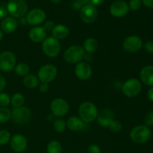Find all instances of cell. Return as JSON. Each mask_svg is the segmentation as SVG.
Wrapping results in <instances>:
<instances>
[{
  "mask_svg": "<svg viewBox=\"0 0 153 153\" xmlns=\"http://www.w3.org/2000/svg\"><path fill=\"white\" fill-rule=\"evenodd\" d=\"M79 114L80 119L84 123H90L95 120L98 115L97 108L94 103L85 102L80 105L79 108Z\"/></svg>",
  "mask_w": 153,
  "mask_h": 153,
  "instance_id": "6da1fadb",
  "label": "cell"
},
{
  "mask_svg": "<svg viewBox=\"0 0 153 153\" xmlns=\"http://www.w3.org/2000/svg\"><path fill=\"white\" fill-rule=\"evenodd\" d=\"M6 9L12 17L21 18L26 14L28 5L25 0H9Z\"/></svg>",
  "mask_w": 153,
  "mask_h": 153,
  "instance_id": "7a4b0ae2",
  "label": "cell"
},
{
  "mask_svg": "<svg viewBox=\"0 0 153 153\" xmlns=\"http://www.w3.org/2000/svg\"><path fill=\"white\" fill-rule=\"evenodd\" d=\"M151 130L146 126H137L130 133V137L134 143L137 144L145 143L151 137Z\"/></svg>",
  "mask_w": 153,
  "mask_h": 153,
  "instance_id": "3957f363",
  "label": "cell"
},
{
  "mask_svg": "<svg viewBox=\"0 0 153 153\" xmlns=\"http://www.w3.org/2000/svg\"><path fill=\"white\" fill-rule=\"evenodd\" d=\"M42 50L48 57L54 58L58 56L61 51V43L53 37H46L42 43Z\"/></svg>",
  "mask_w": 153,
  "mask_h": 153,
  "instance_id": "277c9868",
  "label": "cell"
},
{
  "mask_svg": "<svg viewBox=\"0 0 153 153\" xmlns=\"http://www.w3.org/2000/svg\"><path fill=\"white\" fill-rule=\"evenodd\" d=\"M85 54V52L83 47L79 45H73L70 46L64 52V61L69 64L79 63L83 59Z\"/></svg>",
  "mask_w": 153,
  "mask_h": 153,
  "instance_id": "5b68a950",
  "label": "cell"
},
{
  "mask_svg": "<svg viewBox=\"0 0 153 153\" xmlns=\"http://www.w3.org/2000/svg\"><path fill=\"white\" fill-rule=\"evenodd\" d=\"M11 118L13 122L19 125H25L31 119V111L28 108L21 106L13 108L11 111Z\"/></svg>",
  "mask_w": 153,
  "mask_h": 153,
  "instance_id": "8992f818",
  "label": "cell"
},
{
  "mask_svg": "<svg viewBox=\"0 0 153 153\" xmlns=\"http://www.w3.org/2000/svg\"><path fill=\"white\" fill-rule=\"evenodd\" d=\"M142 90V85L140 81L136 79H130L124 82L122 86V91L124 95L129 98L137 97Z\"/></svg>",
  "mask_w": 153,
  "mask_h": 153,
  "instance_id": "52a82bcc",
  "label": "cell"
},
{
  "mask_svg": "<svg viewBox=\"0 0 153 153\" xmlns=\"http://www.w3.org/2000/svg\"><path fill=\"white\" fill-rule=\"evenodd\" d=\"M16 64L14 54L9 51H4L0 54V70L4 73L11 71Z\"/></svg>",
  "mask_w": 153,
  "mask_h": 153,
  "instance_id": "ba28073f",
  "label": "cell"
},
{
  "mask_svg": "<svg viewBox=\"0 0 153 153\" xmlns=\"http://www.w3.org/2000/svg\"><path fill=\"white\" fill-rule=\"evenodd\" d=\"M58 74L56 67L52 64H46L38 71V79L42 83H49L55 79Z\"/></svg>",
  "mask_w": 153,
  "mask_h": 153,
  "instance_id": "9c48e42d",
  "label": "cell"
},
{
  "mask_svg": "<svg viewBox=\"0 0 153 153\" xmlns=\"http://www.w3.org/2000/svg\"><path fill=\"white\" fill-rule=\"evenodd\" d=\"M69 104L65 100L62 98H56L53 100L51 102L50 109L52 114L55 117H61L65 116L69 111Z\"/></svg>",
  "mask_w": 153,
  "mask_h": 153,
  "instance_id": "30bf717a",
  "label": "cell"
},
{
  "mask_svg": "<svg viewBox=\"0 0 153 153\" xmlns=\"http://www.w3.org/2000/svg\"><path fill=\"white\" fill-rule=\"evenodd\" d=\"M143 46V42L138 36L132 35L126 37L123 43V48L128 53H134L140 50Z\"/></svg>",
  "mask_w": 153,
  "mask_h": 153,
  "instance_id": "8fae6325",
  "label": "cell"
},
{
  "mask_svg": "<svg viewBox=\"0 0 153 153\" xmlns=\"http://www.w3.org/2000/svg\"><path fill=\"white\" fill-rule=\"evenodd\" d=\"M98 16L97 8L91 4H85L80 9V16L84 22L88 24L95 22Z\"/></svg>",
  "mask_w": 153,
  "mask_h": 153,
  "instance_id": "7c38bea8",
  "label": "cell"
},
{
  "mask_svg": "<svg viewBox=\"0 0 153 153\" xmlns=\"http://www.w3.org/2000/svg\"><path fill=\"white\" fill-rule=\"evenodd\" d=\"M110 13L114 17H123L129 11V7L127 2L124 0H117L110 6Z\"/></svg>",
  "mask_w": 153,
  "mask_h": 153,
  "instance_id": "4fadbf2b",
  "label": "cell"
},
{
  "mask_svg": "<svg viewBox=\"0 0 153 153\" xmlns=\"http://www.w3.org/2000/svg\"><path fill=\"white\" fill-rule=\"evenodd\" d=\"M27 23L31 25H39L46 19V13L40 8H34L30 10L26 16Z\"/></svg>",
  "mask_w": 153,
  "mask_h": 153,
  "instance_id": "5bb4252c",
  "label": "cell"
},
{
  "mask_svg": "<svg viewBox=\"0 0 153 153\" xmlns=\"http://www.w3.org/2000/svg\"><path fill=\"white\" fill-rule=\"evenodd\" d=\"M10 147L15 152L20 153L24 152L28 146L26 138L22 134H14L10 138Z\"/></svg>",
  "mask_w": 153,
  "mask_h": 153,
  "instance_id": "9a60e30c",
  "label": "cell"
},
{
  "mask_svg": "<svg viewBox=\"0 0 153 153\" xmlns=\"http://www.w3.org/2000/svg\"><path fill=\"white\" fill-rule=\"evenodd\" d=\"M75 74L81 80H88L92 75V68L87 62H79L75 67Z\"/></svg>",
  "mask_w": 153,
  "mask_h": 153,
  "instance_id": "2e32d148",
  "label": "cell"
},
{
  "mask_svg": "<svg viewBox=\"0 0 153 153\" xmlns=\"http://www.w3.org/2000/svg\"><path fill=\"white\" fill-rule=\"evenodd\" d=\"M97 123L102 127H108L111 123L114 120V113L110 109H104L97 115Z\"/></svg>",
  "mask_w": 153,
  "mask_h": 153,
  "instance_id": "e0dca14e",
  "label": "cell"
},
{
  "mask_svg": "<svg viewBox=\"0 0 153 153\" xmlns=\"http://www.w3.org/2000/svg\"><path fill=\"white\" fill-rule=\"evenodd\" d=\"M47 31L43 26H36L31 28L28 33V37L31 41L34 43L43 42L46 38Z\"/></svg>",
  "mask_w": 153,
  "mask_h": 153,
  "instance_id": "ac0fdd59",
  "label": "cell"
},
{
  "mask_svg": "<svg viewBox=\"0 0 153 153\" xmlns=\"http://www.w3.org/2000/svg\"><path fill=\"white\" fill-rule=\"evenodd\" d=\"M0 27L3 33L10 34L13 33L17 28V22L12 16H7L2 19Z\"/></svg>",
  "mask_w": 153,
  "mask_h": 153,
  "instance_id": "d6986e66",
  "label": "cell"
},
{
  "mask_svg": "<svg viewBox=\"0 0 153 153\" xmlns=\"http://www.w3.org/2000/svg\"><path fill=\"white\" fill-rule=\"evenodd\" d=\"M140 77L142 82L147 86H153V66H145L141 70Z\"/></svg>",
  "mask_w": 153,
  "mask_h": 153,
  "instance_id": "ffe728a7",
  "label": "cell"
},
{
  "mask_svg": "<svg viewBox=\"0 0 153 153\" xmlns=\"http://www.w3.org/2000/svg\"><path fill=\"white\" fill-rule=\"evenodd\" d=\"M69 28L66 25L59 24V25H55L53 29L52 30V37L56 38L57 40H61L64 39L69 35Z\"/></svg>",
  "mask_w": 153,
  "mask_h": 153,
  "instance_id": "44dd1931",
  "label": "cell"
},
{
  "mask_svg": "<svg viewBox=\"0 0 153 153\" xmlns=\"http://www.w3.org/2000/svg\"><path fill=\"white\" fill-rule=\"evenodd\" d=\"M67 126L69 129L73 131H80L84 127V122L80 119V117H71L67 120Z\"/></svg>",
  "mask_w": 153,
  "mask_h": 153,
  "instance_id": "7402d4cb",
  "label": "cell"
},
{
  "mask_svg": "<svg viewBox=\"0 0 153 153\" xmlns=\"http://www.w3.org/2000/svg\"><path fill=\"white\" fill-rule=\"evenodd\" d=\"M97 48H98V43L96 39L91 37V38L86 39L85 41L84 42L83 49L87 53H94V52H96Z\"/></svg>",
  "mask_w": 153,
  "mask_h": 153,
  "instance_id": "603a6c76",
  "label": "cell"
},
{
  "mask_svg": "<svg viewBox=\"0 0 153 153\" xmlns=\"http://www.w3.org/2000/svg\"><path fill=\"white\" fill-rule=\"evenodd\" d=\"M23 84L28 88H35L39 85V79L34 75L28 74L24 77Z\"/></svg>",
  "mask_w": 153,
  "mask_h": 153,
  "instance_id": "cb8c5ba5",
  "label": "cell"
},
{
  "mask_svg": "<svg viewBox=\"0 0 153 153\" xmlns=\"http://www.w3.org/2000/svg\"><path fill=\"white\" fill-rule=\"evenodd\" d=\"M46 152L47 153H61L62 152V146L58 140H52L48 143L46 146Z\"/></svg>",
  "mask_w": 153,
  "mask_h": 153,
  "instance_id": "d4e9b609",
  "label": "cell"
},
{
  "mask_svg": "<svg viewBox=\"0 0 153 153\" xmlns=\"http://www.w3.org/2000/svg\"><path fill=\"white\" fill-rule=\"evenodd\" d=\"M30 71V67L25 63H20L15 66L14 72L16 74H17L19 76H24L28 75V73Z\"/></svg>",
  "mask_w": 153,
  "mask_h": 153,
  "instance_id": "484cf974",
  "label": "cell"
},
{
  "mask_svg": "<svg viewBox=\"0 0 153 153\" xmlns=\"http://www.w3.org/2000/svg\"><path fill=\"white\" fill-rule=\"evenodd\" d=\"M24 102H25V97L19 93L14 94L10 99V103L14 108L21 107L23 105Z\"/></svg>",
  "mask_w": 153,
  "mask_h": 153,
  "instance_id": "4316f807",
  "label": "cell"
},
{
  "mask_svg": "<svg viewBox=\"0 0 153 153\" xmlns=\"http://www.w3.org/2000/svg\"><path fill=\"white\" fill-rule=\"evenodd\" d=\"M67 124L66 122L61 118H58L54 120L53 123V128L55 131L58 133H62L65 131Z\"/></svg>",
  "mask_w": 153,
  "mask_h": 153,
  "instance_id": "83f0119b",
  "label": "cell"
},
{
  "mask_svg": "<svg viewBox=\"0 0 153 153\" xmlns=\"http://www.w3.org/2000/svg\"><path fill=\"white\" fill-rule=\"evenodd\" d=\"M11 118V111L6 107H0V123H4Z\"/></svg>",
  "mask_w": 153,
  "mask_h": 153,
  "instance_id": "f1b7e54d",
  "label": "cell"
},
{
  "mask_svg": "<svg viewBox=\"0 0 153 153\" xmlns=\"http://www.w3.org/2000/svg\"><path fill=\"white\" fill-rule=\"evenodd\" d=\"M10 140V134L7 130L0 131V145H5Z\"/></svg>",
  "mask_w": 153,
  "mask_h": 153,
  "instance_id": "f546056e",
  "label": "cell"
},
{
  "mask_svg": "<svg viewBox=\"0 0 153 153\" xmlns=\"http://www.w3.org/2000/svg\"><path fill=\"white\" fill-rule=\"evenodd\" d=\"M10 104V98L6 93H0V106L7 107Z\"/></svg>",
  "mask_w": 153,
  "mask_h": 153,
  "instance_id": "4dcf8cb0",
  "label": "cell"
},
{
  "mask_svg": "<svg viewBox=\"0 0 153 153\" xmlns=\"http://www.w3.org/2000/svg\"><path fill=\"white\" fill-rule=\"evenodd\" d=\"M141 4V0H130L128 2V7H129V10H131L132 11H136L140 8Z\"/></svg>",
  "mask_w": 153,
  "mask_h": 153,
  "instance_id": "1f68e13d",
  "label": "cell"
},
{
  "mask_svg": "<svg viewBox=\"0 0 153 153\" xmlns=\"http://www.w3.org/2000/svg\"><path fill=\"white\" fill-rule=\"evenodd\" d=\"M108 128H110L111 131H112L113 132H120V131H122L123 129V126L122 124L120 122L116 120H113L111 124L109 125Z\"/></svg>",
  "mask_w": 153,
  "mask_h": 153,
  "instance_id": "d6a6232c",
  "label": "cell"
},
{
  "mask_svg": "<svg viewBox=\"0 0 153 153\" xmlns=\"http://www.w3.org/2000/svg\"><path fill=\"white\" fill-rule=\"evenodd\" d=\"M144 122L146 126H153V111L146 114L144 117Z\"/></svg>",
  "mask_w": 153,
  "mask_h": 153,
  "instance_id": "836d02e7",
  "label": "cell"
},
{
  "mask_svg": "<svg viewBox=\"0 0 153 153\" xmlns=\"http://www.w3.org/2000/svg\"><path fill=\"white\" fill-rule=\"evenodd\" d=\"M88 153H100L101 149L98 145L96 144H91L88 148Z\"/></svg>",
  "mask_w": 153,
  "mask_h": 153,
  "instance_id": "e575fe53",
  "label": "cell"
},
{
  "mask_svg": "<svg viewBox=\"0 0 153 153\" xmlns=\"http://www.w3.org/2000/svg\"><path fill=\"white\" fill-rule=\"evenodd\" d=\"M145 50L149 54H153V41L146 42L143 46Z\"/></svg>",
  "mask_w": 153,
  "mask_h": 153,
  "instance_id": "d590c367",
  "label": "cell"
},
{
  "mask_svg": "<svg viewBox=\"0 0 153 153\" xmlns=\"http://www.w3.org/2000/svg\"><path fill=\"white\" fill-rule=\"evenodd\" d=\"M43 27L44 28V29L46 30V31H51V30L53 29V28L55 27V23H54L53 21L48 20L45 22L44 25H43Z\"/></svg>",
  "mask_w": 153,
  "mask_h": 153,
  "instance_id": "8d00e7d4",
  "label": "cell"
},
{
  "mask_svg": "<svg viewBox=\"0 0 153 153\" xmlns=\"http://www.w3.org/2000/svg\"><path fill=\"white\" fill-rule=\"evenodd\" d=\"M7 10L3 6H0V19H3L7 17Z\"/></svg>",
  "mask_w": 153,
  "mask_h": 153,
  "instance_id": "74e56055",
  "label": "cell"
},
{
  "mask_svg": "<svg viewBox=\"0 0 153 153\" xmlns=\"http://www.w3.org/2000/svg\"><path fill=\"white\" fill-rule=\"evenodd\" d=\"M49 85L47 83H41L40 84V87H39V89H40V91L42 93H46L48 91H49Z\"/></svg>",
  "mask_w": 153,
  "mask_h": 153,
  "instance_id": "f35d334b",
  "label": "cell"
},
{
  "mask_svg": "<svg viewBox=\"0 0 153 153\" xmlns=\"http://www.w3.org/2000/svg\"><path fill=\"white\" fill-rule=\"evenodd\" d=\"M6 86V80L2 76L0 75V93H1V91L4 89Z\"/></svg>",
  "mask_w": 153,
  "mask_h": 153,
  "instance_id": "ab89813d",
  "label": "cell"
},
{
  "mask_svg": "<svg viewBox=\"0 0 153 153\" xmlns=\"http://www.w3.org/2000/svg\"><path fill=\"white\" fill-rule=\"evenodd\" d=\"M145 7L148 8H153V0H141Z\"/></svg>",
  "mask_w": 153,
  "mask_h": 153,
  "instance_id": "60d3db41",
  "label": "cell"
},
{
  "mask_svg": "<svg viewBox=\"0 0 153 153\" xmlns=\"http://www.w3.org/2000/svg\"><path fill=\"white\" fill-rule=\"evenodd\" d=\"M104 1L105 0H90L89 4H92V5H94L95 7V6L101 5L104 2Z\"/></svg>",
  "mask_w": 153,
  "mask_h": 153,
  "instance_id": "b9f144b4",
  "label": "cell"
},
{
  "mask_svg": "<svg viewBox=\"0 0 153 153\" xmlns=\"http://www.w3.org/2000/svg\"><path fill=\"white\" fill-rule=\"evenodd\" d=\"M83 59H85V62H90V61H92L93 59L92 55L90 53H85V55H84Z\"/></svg>",
  "mask_w": 153,
  "mask_h": 153,
  "instance_id": "7bdbcfd3",
  "label": "cell"
},
{
  "mask_svg": "<svg viewBox=\"0 0 153 153\" xmlns=\"http://www.w3.org/2000/svg\"><path fill=\"white\" fill-rule=\"evenodd\" d=\"M147 97L148 99H149V101L152 102H153V86L149 90V91H148Z\"/></svg>",
  "mask_w": 153,
  "mask_h": 153,
  "instance_id": "ee69618b",
  "label": "cell"
},
{
  "mask_svg": "<svg viewBox=\"0 0 153 153\" xmlns=\"http://www.w3.org/2000/svg\"><path fill=\"white\" fill-rule=\"evenodd\" d=\"M73 7L76 10H79V9H81L82 7V5H81L77 1H75L73 3Z\"/></svg>",
  "mask_w": 153,
  "mask_h": 153,
  "instance_id": "f6af8a7d",
  "label": "cell"
},
{
  "mask_svg": "<svg viewBox=\"0 0 153 153\" xmlns=\"http://www.w3.org/2000/svg\"><path fill=\"white\" fill-rule=\"evenodd\" d=\"M76 1H77L78 2L81 4V5L84 6V5H85V4H89L90 0H76Z\"/></svg>",
  "mask_w": 153,
  "mask_h": 153,
  "instance_id": "bcb514c9",
  "label": "cell"
},
{
  "mask_svg": "<svg viewBox=\"0 0 153 153\" xmlns=\"http://www.w3.org/2000/svg\"><path fill=\"white\" fill-rule=\"evenodd\" d=\"M55 115L53 114H50L48 116V119H49V121H52V120H54V119H55Z\"/></svg>",
  "mask_w": 153,
  "mask_h": 153,
  "instance_id": "7dc6e473",
  "label": "cell"
},
{
  "mask_svg": "<svg viewBox=\"0 0 153 153\" xmlns=\"http://www.w3.org/2000/svg\"><path fill=\"white\" fill-rule=\"evenodd\" d=\"M51 1H52V3H54V4H58V3L61 2L62 0H50Z\"/></svg>",
  "mask_w": 153,
  "mask_h": 153,
  "instance_id": "c3c4849f",
  "label": "cell"
},
{
  "mask_svg": "<svg viewBox=\"0 0 153 153\" xmlns=\"http://www.w3.org/2000/svg\"><path fill=\"white\" fill-rule=\"evenodd\" d=\"M2 38H3V32L1 31V30L0 29V41L2 40Z\"/></svg>",
  "mask_w": 153,
  "mask_h": 153,
  "instance_id": "681fc988",
  "label": "cell"
},
{
  "mask_svg": "<svg viewBox=\"0 0 153 153\" xmlns=\"http://www.w3.org/2000/svg\"><path fill=\"white\" fill-rule=\"evenodd\" d=\"M106 153H111V152H106Z\"/></svg>",
  "mask_w": 153,
  "mask_h": 153,
  "instance_id": "f907efd6",
  "label": "cell"
}]
</instances>
